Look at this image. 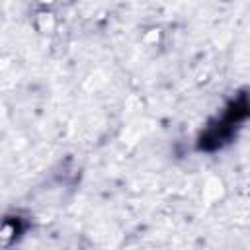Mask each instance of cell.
Here are the masks:
<instances>
[{"label": "cell", "instance_id": "obj_1", "mask_svg": "<svg viewBox=\"0 0 250 250\" xmlns=\"http://www.w3.org/2000/svg\"><path fill=\"white\" fill-rule=\"evenodd\" d=\"M248 113H250V104H246L244 100H238V102L230 104L229 109L225 111V115L221 117V121L217 125H213L201 137V148H215V146H219L225 139H229L232 135V131L236 129V125Z\"/></svg>", "mask_w": 250, "mask_h": 250}]
</instances>
